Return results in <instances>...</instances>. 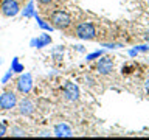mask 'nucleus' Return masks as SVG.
<instances>
[{
  "label": "nucleus",
  "instance_id": "nucleus-5",
  "mask_svg": "<svg viewBox=\"0 0 149 140\" xmlns=\"http://www.w3.org/2000/svg\"><path fill=\"white\" fill-rule=\"evenodd\" d=\"M20 11V5L19 0H2L0 3V13L5 17H14Z\"/></svg>",
  "mask_w": 149,
  "mask_h": 140
},
{
  "label": "nucleus",
  "instance_id": "nucleus-9",
  "mask_svg": "<svg viewBox=\"0 0 149 140\" xmlns=\"http://www.w3.org/2000/svg\"><path fill=\"white\" fill-rule=\"evenodd\" d=\"M54 135L56 137H72L73 131L67 123H58L54 126Z\"/></svg>",
  "mask_w": 149,
  "mask_h": 140
},
{
  "label": "nucleus",
  "instance_id": "nucleus-8",
  "mask_svg": "<svg viewBox=\"0 0 149 140\" xmlns=\"http://www.w3.org/2000/svg\"><path fill=\"white\" fill-rule=\"evenodd\" d=\"M96 70L101 75H109L112 70H113V61H112L110 58H107V56L106 58H101L96 64Z\"/></svg>",
  "mask_w": 149,
  "mask_h": 140
},
{
  "label": "nucleus",
  "instance_id": "nucleus-19",
  "mask_svg": "<svg viewBox=\"0 0 149 140\" xmlns=\"http://www.w3.org/2000/svg\"><path fill=\"white\" fill-rule=\"evenodd\" d=\"M104 47H107V48H120V47H123L121 44H104Z\"/></svg>",
  "mask_w": 149,
  "mask_h": 140
},
{
  "label": "nucleus",
  "instance_id": "nucleus-23",
  "mask_svg": "<svg viewBox=\"0 0 149 140\" xmlns=\"http://www.w3.org/2000/svg\"><path fill=\"white\" fill-rule=\"evenodd\" d=\"M148 3H149V0H148Z\"/></svg>",
  "mask_w": 149,
  "mask_h": 140
},
{
  "label": "nucleus",
  "instance_id": "nucleus-12",
  "mask_svg": "<svg viewBox=\"0 0 149 140\" xmlns=\"http://www.w3.org/2000/svg\"><path fill=\"white\" fill-rule=\"evenodd\" d=\"M102 56V51L100 50V51H93V53H90V55H87V58H86V61L88 62V61H93V59H96V58H101Z\"/></svg>",
  "mask_w": 149,
  "mask_h": 140
},
{
  "label": "nucleus",
  "instance_id": "nucleus-21",
  "mask_svg": "<svg viewBox=\"0 0 149 140\" xmlns=\"http://www.w3.org/2000/svg\"><path fill=\"white\" fill-rule=\"evenodd\" d=\"M137 53H138V51H137V48H132V50L129 51V56H135Z\"/></svg>",
  "mask_w": 149,
  "mask_h": 140
},
{
  "label": "nucleus",
  "instance_id": "nucleus-16",
  "mask_svg": "<svg viewBox=\"0 0 149 140\" xmlns=\"http://www.w3.org/2000/svg\"><path fill=\"white\" fill-rule=\"evenodd\" d=\"M13 135H25V131L20 128H13Z\"/></svg>",
  "mask_w": 149,
  "mask_h": 140
},
{
  "label": "nucleus",
  "instance_id": "nucleus-13",
  "mask_svg": "<svg viewBox=\"0 0 149 140\" xmlns=\"http://www.w3.org/2000/svg\"><path fill=\"white\" fill-rule=\"evenodd\" d=\"M36 19H37V22H39V25H40V28H44V30H51V28H53V27H51L50 25V23H45V20H42V19L39 17V16H37V14H36Z\"/></svg>",
  "mask_w": 149,
  "mask_h": 140
},
{
  "label": "nucleus",
  "instance_id": "nucleus-6",
  "mask_svg": "<svg viewBox=\"0 0 149 140\" xmlns=\"http://www.w3.org/2000/svg\"><path fill=\"white\" fill-rule=\"evenodd\" d=\"M17 109H19V114L20 115H25V117H30L34 114V111H36V106H34V103H33L31 98H28V97H23L20 101L17 103Z\"/></svg>",
  "mask_w": 149,
  "mask_h": 140
},
{
  "label": "nucleus",
  "instance_id": "nucleus-7",
  "mask_svg": "<svg viewBox=\"0 0 149 140\" xmlns=\"http://www.w3.org/2000/svg\"><path fill=\"white\" fill-rule=\"evenodd\" d=\"M64 97L68 101H78L79 100V89L74 83H65L64 86Z\"/></svg>",
  "mask_w": 149,
  "mask_h": 140
},
{
  "label": "nucleus",
  "instance_id": "nucleus-3",
  "mask_svg": "<svg viewBox=\"0 0 149 140\" xmlns=\"http://www.w3.org/2000/svg\"><path fill=\"white\" fill-rule=\"evenodd\" d=\"M17 103H19L17 92L6 89L0 93V111H11L17 106Z\"/></svg>",
  "mask_w": 149,
  "mask_h": 140
},
{
  "label": "nucleus",
  "instance_id": "nucleus-15",
  "mask_svg": "<svg viewBox=\"0 0 149 140\" xmlns=\"http://www.w3.org/2000/svg\"><path fill=\"white\" fill-rule=\"evenodd\" d=\"M6 131H8V126L5 121H0V137H3V135H6Z\"/></svg>",
  "mask_w": 149,
  "mask_h": 140
},
{
  "label": "nucleus",
  "instance_id": "nucleus-14",
  "mask_svg": "<svg viewBox=\"0 0 149 140\" xmlns=\"http://www.w3.org/2000/svg\"><path fill=\"white\" fill-rule=\"evenodd\" d=\"M23 16H26V17H31V16H34V9H33V2L26 6V9L23 11Z\"/></svg>",
  "mask_w": 149,
  "mask_h": 140
},
{
  "label": "nucleus",
  "instance_id": "nucleus-1",
  "mask_svg": "<svg viewBox=\"0 0 149 140\" xmlns=\"http://www.w3.org/2000/svg\"><path fill=\"white\" fill-rule=\"evenodd\" d=\"M48 22L53 28H56V30H64L65 31L72 27L73 19L67 11H64V9H53V11L48 14Z\"/></svg>",
  "mask_w": 149,
  "mask_h": 140
},
{
  "label": "nucleus",
  "instance_id": "nucleus-2",
  "mask_svg": "<svg viewBox=\"0 0 149 140\" xmlns=\"http://www.w3.org/2000/svg\"><path fill=\"white\" fill-rule=\"evenodd\" d=\"M73 36H76L82 41H93L96 37V27L92 22H87V20L79 22L76 23V27L73 30Z\"/></svg>",
  "mask_w": 149,
  "mask_h": 140
},
{
  "label": "nucleus",
  "instance_id": "nucleus-22",
  "mask_svg": "<svg viewBox=\"0 0 149 140\" xmlns=\"http://www.w3.org/2000/svg\"><path fill=\"white\" fill-rule=\"evenodd\" d=\"M144 87H146V90L149 92V79H148V81H146V84H144Z\"/></svg>",
  "mask_w": 149,
  "mask_h": 140
},
{
  "label": "nucleus",
  "instance_id": "nucleus-10",
  "mask_svg": "<svg viewBox=\"0 0 149 140\" xmlns=\"http://www.w3.org/2000/svg\"><path fill=\"white\" fill-rule=\"evenodd\" d=\"M51 42L50 34H40L37 39L31 41V47H36V48H42V47H47Z\"/></svg>",
  "mask_w": 149,
  "mask_h": 140
},
{
  "label": "nucleus",
  "instance_id": "nucleus-17",
  "mask_svg": "<svg viewBox=\"0 0 149 140\" xmlns=\"http://www.w3.org/2000/svg\"><path fill=\"white\" fill-rule=\"evenodd\" d=\"M53 2H54V0H37V3H39L42 8H44V6H48V5L53 3Z\"/></svg>",
  "mask_w": 149,
  "mask_h": 140
},
{
  "label": "nucleus",
  "instance_id": "nucleus-20",
  "mask_svg": "<svg viewBox=\"0 0 149 140\" xmlns=\"http://www.w3.org/2000/svg\"><path fill=\"white\" fill-rule=\"evenodd\" d=\"M137 51H148L149 50V45H140V47H135Z\"/></svg>",
  "mask_w": 149,
  "mask_h": 140
},
{
  "label": "nucleus",
  "instance_id": "nucleus-4",
  "mask_svg": "<svg viewBox=\"0 0 149 140\" xmlns=\"http://www.w3.org/2000/svg\"><path fill=\"white\" fill-rule=\"evenodd\" d=\"M33 89V78L30 73H22L16 79V90L22 95H28Z\"/></svg>",
  "mask_w": 149,
  "mask_h": 140
},
{
  "label": "nucleus",
  "instance_id": "nucleus-18",
  "mask_svg": "<svg viewBox=\"0 0 149 140\" xmlns=\"http://www.w3.org/2000/svg\"><path fill=\"white\" fill-rule=\"evenodd\" d=\"M11 75H13V70H9V72H8L6 75H5V76H3L2 83H8V81H9V78H11Z\"/></svg>",
  "mask_w": 149,
  "mask_h": 140
},
{
  "label": "nucleus",
  "instance_id": "nucleus-11",
  "mask_svg": "<svg viewBox=\"0 0 149 140\" xmlns=\"http://www.w3.org/2000/svg\"><path fill=\"white\" fill-rule=\"evenodd\" d=\"M11 70H13L14 73H20V72H23V65H22V64H19V59H17V58H14V59H13Z\"/></svg>",
  "mask_w": 149,
  "mask_h": 140
}]
</instances>
